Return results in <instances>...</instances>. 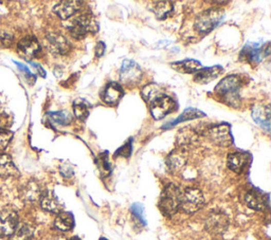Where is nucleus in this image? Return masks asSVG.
<instances>
[{
  "label": "nucleus",
  "instance_id": "nucleus-1",
  "mask_svg": "<svg viewBox=\"0 0 271 240\" xmlns=\"http://www.w3.org/2000/svg\"><path fill=\"white\" fill-rule=\"evenodd\" d=\"M243 81L238 75H228L223 78L215 87V92L223 97L228 105L238 107L240 105V90Z\"/></svg>",
  "mask_w": 271,
  "mask_h": 240
},
{
  "label": "nucleus",
  "instance_id": "nucleus-2",
  "mask_svg": "<svg viewBox=\"0 0 271 240\" xmlns=\"http://www.w3.org/2000/svg\"><path fill=\"white\" fill-rule=\"evenodd\" d=\"M67 28L72 37L76 39H83L88 33H97L99 25L93 15L81 14L80 12L76 17H72Z\"/></svg>",
  "mask_w": 271,
  "mask_h": 240
},
{
  "label": "nucleus",
  "instance_id": "nucleus-3",
  "mask_svg": "<svg viewBox=\"0 0 271 240\" xmlns=\"http://www.w3.org/2000/svg\"><path fill=\"white\" fill-rule=\"evenodd\" d=\"M182 191L173 183L168 184L161 193L159 200V209L167 217L174 216L180 209Z\"/></svg>",
  "mask_w": 271,
  "mask_h": 240
},
{
  "label": "nucleus",
  "instance_id": "nucleus-4",
  "mask_svg": "<svg viewBox=\"0 0 271 240\" xmlns=\"http://www.w3.org/2000/svg\"><path fill=\"white\" fill-rule=\"evenodd\" d=\"M225 13L219 8H211L196 17L194 28L198 33L208 34L218 27L224 19Z\"/></svg>",
  "mask_w": 271,
  "mask_h": 240
},
{
  "label": "nucleus",
  "instance_id": "nucleus-5",
  "mask_svg": "<svg viewBox=\"0 0 271 240\" xmlns=\"http://www.w3.org/2000/svg\"><path fill=\"white\" fill-rule=\"evenodd\" d=\"M205 204V197L202 191L195 187H188L182 192L180 209L187 214H194L200 211Z\"/></svg>",
  "mask_w": 271,
  "mask_h": 240
},
{
  "label": "nucleus",
  "instance_id": "nucleus-6",
  "mask_svg": "<svg viewBox=\"0 0 271 240\" xmlns=\"http://www.w3.org/2000/svg\"><path fill=\"white\" fill-rule=\"evenodd\" d=\"M270 55V43L261 46L257 43H247L240 53V59L252 65L260 64Z\"/></svg>",
  "mask_w": 271,
  "mask_h": 240
},
{
  "label": "nucleus",
  "instance_id": "nucleus-7",
  "mask_svg": "<svg viewBox=\"0 0 271 240\" xmlns=\"http://www.w3.org/2000/svg\"><path fill=\"white\" fill-rule=\"evenodd\" d=\"M208 139L215 145L227 147L233 144L231 126L229 124H216L206 130Z\"/></svg>",
  "mask_w": 271,
  "mask_h": 240
},
{
  "label": "nucleus",
  "instance_id": "nucleus-8",
  "mask_svg": "<svg viewBox=\"0 0 271 240\" xmlns=\"http://www.w3.org/2000/svg\"><path fill=\"white\" fill-rule=\"evenodd\" d=\"M119 75L122 84L134 86L141 82L143 77V72L140 66L136 62L132 59H124L120 68Z\"/></svg>",
  "mask_w": 271,
  "mask_h": 240
},
{
  "label": "nucleus",
  "instance_id": "nucleus-9",
  "mask_svg": "<svg viewBox=\"0 0 271 240\" xmlns=\"http://www.w3.org/2000/svg\"><path fill=\"white\" fill-rule=\"evenodd\" d=\"M178 105L174 98L165 94L150 104V111L155 119H161L169 113L174 112Z\"/></svg>",
  "mask_w": 271,
  "mask_h": 240
},
{
  "label": "nucleus",
  "instance_id": "nucleus-10",
  "mask_svg": "<svg viewBox=\"0 0 271 240\" xmlns=\"http://www.w3.org/2000/svg\"><path fill=\"white\" fill-rule=\"evenodd\" d=\"M230 225L229 217L223 212H212L206 220V230L213 235L224 234Z\"/></svg>",
  "mask_w": 271,
  "mask_h": 240
},
{
  "label": "nucleus",
  "instance_id": "nucleus-11",
  "mask_svg": "<svg viewBox=\"0 0 271 240\" xmlns=\"http://www.w3.org/2000/svg\"><path fill=\"white\" fill-rule=\"evenodd\" d=\"M46 45L50 52L58 55H66L70 52L71 45L62 34L50 32L46 35Z\"/></svg>",
  "mask_w": 271,
  "mask_h": 240
},
{
  "label": "nucleus",
  "instance_id": "nucleus-12",
  "mask_svg": "<svg viewBox=\"0 0 271 240\" xmlns=\"http://www.w3.org/2000/svg\"><path fill=\"white\" fill-rule=\"evenodd\" d=\"M18 226V215L13 209L0 212V237H10Z\"/></svg>",
  "mask_w": 271,
  "mask_h": 240
},
{
  "label": "nucleus",
  "instance_id": "nucleus-13",
  "mask_svg": "<svg viewBox=\"0 0 271 240\" xmlns=\"http://www.w3.org/2000/svg\"><path fill=\"white\" fill-rule=\"evenodd\" d=\"M84 3L78 0H65L57 4L53 8V12L56 13L61 19L66 21L75 17L83 9Z\"/></svg>",
  "mask_w": 271,
  "mask_h": 240
},
{
  "label": "nucleus",
  "instance_id": "nucleus-14",
  "mask_svg": "<svg viewBox=\"0 0 271 240\" xmlns=\"http://www.w3.org/2000/svg\"><path fill=\"white\" fill-rule=\"evenodd\" d=\"M124 96V90L122 86L117 82H110L105 85L101 92V98L107 105L115 106Z\"/></svg>",
  "mask_w": 271,
  "mask_h": 240
},
{
  "label": "nucleus",
  "instance_id": "nucleus-15",
  "mask_svg": "<svg viewBox=\"0 0 271 240\" xmlns=\"http://www.w3.org/2000/svg\"><path fill=\"white\" fill-rule=\"evenodd\" d=\"M245 201L248 207L256 211H266L269 208V197L258 190H251L247 192Z\"/></svg>",
  "mask_w": 271,
  "mask_h": 240
},
{
  "label": "nucleus",
  "instance_id": "nucleus-16",
  "mask_svg": "<svg viewBox=\"0 0 271 240\" xmlns=\"http://www.w3.org/2000/svg\"><path fill=\"white\" fill-rule=\"evenodd\" d=\"M20 53L26 58H33L36 57L42 51V47L39 41L33 36H27L20 41L17 45Z\"/></svg>",
  "mask_w": 271,
  "mask_h": 240
},
{
  "label": "nucleus",
  "instance_id": "nucleus-17",
  "mask_svg": "<svg viewBox=\"0 0 271 240\" xmlns=\"http://www.w3.org/2000/svg\"><path fill=\"white\" fill-rule=\"evenodd\" d=\"M40 201H41V207L49 213L60 214L61 212H63L64 205L57 197V195L51 191L43 192Z\"/></svg>",
  "mask_w": 271,
  "mask_h": 240
},
{
  "label": "nucleus",
  "instance_id": "nucleus-18",
  "mask_svg": "<svg viewBox=\"0 0 271 240\" xmlns=\"http://www.w3.org/2000/svg\"><path fill=\"white\" fill-rule=\"evenodd\" d=\"M251 115L254 121L261 126L266 131H270V118H271V111L269 106L265 105H256L252 107Z\"/></svg>",
  "mask_w": 271,
  "mask_h": 240
},
{
  "label": "nucleus",
  "instance_id": "nucleus-19",
  "mask_svg": "<svg viewBox=\"0 0 271 240\" xmlns=\"http://www.w3.org/2000/svg\"><path fill=\"white\" fill-rule=\"evenodd\" d=\"M222 72H223V67L220 65L202 68L201 70H198L195 73L194 81L200 84H209L215 78H218Z\"/></svg>",
  "mask_w": 271,
  "mask_h": 240
},
{
  "label": "nucleus",
  "instance_id": "nucleus-20",
  "mask_svg": "<svg viewBox=\"0 0 271 240\" xmlns=\"http://www.w3.org/2000/svg\"><path fill=\"white\" fill-rule=\"evenodd\" d=\"M249 161V157L245 152H232L228 155V167L233 170L234 173L241 174L242 171L246 168Z\"/></svg>",
  "mask_w": 271,
  "mask_h": 240
},
{
  "label": "nucleus",
  "instance_id": "nucleus-21",
  "mask_svg": "<svg viewBox=\"0 0 271 240\" xmlns=\"http://www.w3.org/2000/svg\"><path fill=\"white\" fill-rule=\"evenodd\" d=\"M43 191L40 184L35 181H29L22 190V198L26 202H36L39 201L42 197Z\"/></svg>",
  "mask_w": 271,
  "mask_h": 240
},
{
  "label": "nucleus",
  "instance_id": "nucleus-22",
  "mask_svg": "<svg viewBox=\"0 0 271 240\" xmlns=\"http://www.w3.org/2000/svg\"><path fill=\"white\" fill-rule=\"evenodd\" d=\"M171 67L174 70L179 73H196L198 70L202 69V64L196 59H184L180 62H175L171 64Z\"/></svg>",
  "mask_w": 271,
  "mask_h": 240
},
{
  "label": "nucleus",
  "instance_id": "nucleus-23",
  "mask_svg": "<svg viewBox=\"0 0 271 240\" xmlns=\"http://www.w3.org/2000/svg\"><path fill=\"white\" fill-rule=\"evenodd\" d=\"M157 19L166 21L174 13V4L172 2H154L151 6Z\"/></svg>",
  "mask_w": 271,
  "mask_h": 240
},
{
  "label": "nucleus",
  "instance_id": "nucleus-24",
  "mask_svg": "<svg viewBox=\"0 0 271 240\" xmlns=\"http://www.w3.org/2000/svg\"><path fill=\"white\" fill-rule=\"evenodd\" d=\"M18 175H20V171H18L11 157L2 153L0 155V177L9 178L17 177Z\"/></svg>",
  "mask_w": 271,
  "mask_h": 240
},
{
  "label": "nucleus",
  "instance_id": "nucleus-25",
  "mask_svg": "<svg viewBox=\"0 0 271 240\" xmlns=\"http://www.w3.org/2000/svg\"><path fill=\"white\" fill-rule=\"evenodd\" d=\"M167 164L169 169L173 171V173H176V171L183 169L187 164V158L184 151L178 149L172 151L167 159Z\"/></svg>",
  "mask_w": 271,
  "mask_h": 240
},
{
  "label": "nucleus",
  "instance_id": "nucleus-26",
  "mask_svg": "<svg viewBox=\"0 0 271 240\" xmlns=\"http://www.w3.org/2000/svg\"><path fill=\"white\" fill-rule=\"evenodd\" d=\"M166 92L165 90L162 89L160 86L156 83H151L149 85H147L146 87H144L141 90V95L143 97V99L146 101L149 104H152L154 101H156L157 98L161 97L162 95H165Z\"/></svg>",
  "mask_w": 271,
  "mask_h": 240
},
{
  "label": "nucleus",
  "instance_id": "nucleus-27",
  "mask_svg": "<svg viewBox=\"0 0 271 240\" xmlns=\"http://www.w3.org/2000/svg\"><path fill=\"white\" fill-rule=\"evenodd\" d=\"M54 227L59 231L69 232L75 228V217L71 213L61 212L54 220Z\"/></svg>",
  "mask_w": 271,
  "mask_h": 240
},
{
  "label": "nucleus",
  "instance_id": "nucleus-28",
  "mask_svg": "<svg viewBox=\"0 0 271 240\" xmlns=\"http://www.w3.org/2000/svg\"><path fill=\"white\" fill-rule=\"evenodd\" d=\"M205 115H206L205 112L190 107V108L186 109L177 118H175L173 122L169 123L168 125H165L162 128H172V127L176 126L177 124H180V123H183V122H187V121H191V119H195V118H198V117H203Z\"/></svg>",
  "mask_w": 271,
  "mask_h": 240
},
{
  "label": "nucleus",
  "instance_id": "nucleus-29",
  "mask_svg": "<svg viewBox=\"0 0 271 240\" xmlns=\"http://www.w3.org/2000/svg\"><path fill=\"white\" fill-rule=\"evenodd\" d=\"M197 141V132L191 127H186L177 134V144L179 146H189Z\"/></svg>",
  "mask_w": 271,
  "mask_h": 240
},
{
  "label": "nucleus",
  "instance_id": "nucleus-30",
  "mask_svg": "<svg viewBox=\"0 0 271 240\" xmlns=\"http://www.w3.org/2000/svg\"><path fill=\"white\" fill-rule=\"evenodd\" d=\"M72 108H74L75 115L80 121H86L88 115H89V109L90 105L88 103L83 99V98H77L74 102V105H72Z\"/></svg>",
  "mask_w": 271,
  "mask_h": 240
},
{
  "label": "nucleus",
  "instance_id": "nucleus-31",
  "mask_svg": "<svg viewBox=\"0 0 271 240\" xmlns=\"http://www.w3.org/2000/svg\"><path fill=\"white\" fill-rule=\"evenodd\" d=\"M34 234V230L29 225H18L13 234L10 236V240H31Z\"/></svg>",
  "mask_w": 271,
  "mask_h": 240
},
{
  "label": "nucleus",
  "instance_id": "nucleus-32",
  "mask_svg": "<svg viewBox=\"0 0 271 240\" xmlns=\"http://www.w3.org/2000/svg\"><path fill=\"white\" fill-rule=\"evenodd\" d=\"M48 115L53 123H56L57 125H60V126H67L72 121V116L70 112L66 110L49 112Z\"/></svg>",
  "mask_w": 271,
  "mask_h": 240
},
{
  "label": "nucleus",
  "instance_id": "nucleus-33",
  "mask_svg": "<svg viewBox=\"0 0 271 240\" xmlns=\"http://www.w3.org/2000/svg\"><path fill=\"white\" fill-rule=\"evenodd\" d=\"M96 162H97V165L99 166V168L101 170V174L103 177L111 175L112 164L110 162V158H108V152L107 151L101 153Z\"/></svg>",
  "mask_w": 271,
  "mask_h": 240
},
{
  "label": "nucleus",
  "instance_id": "nucleus-34",
  "mask_svg": "<svg viewBox=\"0 0 271 240\" xmlns=\"http://www.w3.org/2000/svg\"><path fill=\"white\" fill-rule=\"evenodd\" d=\"M132 214L133 217L136 219L137 222L141 226H147V219H146V215H144V207L141 203H135L133 204L132 207Z\"/></svg>",
  "mask_w": 271,
  "mask_h": 240
},
{
  "label": "nucleus",
  "instance_id": "nucleus-35",
  "mask_svg": "<svg viewBox=\"0 0 271 240\" xmlns=\"http://www.w3.org/2000/svg\"><path fill=\"white\" fill-rule=\"evenodd\" d=\"M133 152V139H129L126 141L120 148L117 149L115 152V157H123V158H129L131 157Z\"/></svg>",
  "mask_w": 271,
  "mask_h": 240
},
{
  "label": "nucleus",
  "instance_id": "nucleus-36",
  "mask_svg": "<svg viewBox=\"0 0 271 240\" xmlns=\"http://www.w3.org/2000/svg\"><path fill=\"white\" fill-rule=\"evenodd\" d=\"M13 138V132L0 128V150H4L10 144Z\"/></svg>",
  "mask_w": 271,
  "mask_h": 240
},
{
  "label": "nucleus",
  "instance_id": "nucleus-37",
  "mask_svg": "<svg viewBox=\"0 0 271 240\" xmlns=\"http://www.w3.org/2000/svg\"><path fill=\"white\" fill-rule=\"evenodd\" d=\"M13 43V35L8 32H0V47H10Z\"/></svg>",
  "mask_w": 271,
  "mask_h": 240
},
{
  "label": "nucleus",
  "instance_id": "nucleus-38",
  "mask_svg": "<svg viewBox=\"0 0 271 240\" xmlns=\"http://www.w3.org/2000/svg\"><path fill=\"white\" fill-rule=\"evenodd\" d=\"M14 63L16 64V66L18 67V69H20L21 71H23L28 77H31L32 78V81L33 82H35V79H36V77L32 74V72L30 71V69H29V68L26 66V65H24V64H22V63H18V62H15L14 61Z\"/></svg>",
  "mask_w": 271,
  "mask_h": 240
},
{
  "label": "nucleus",
  "instance_id": "nucleus-39",
  "mask_svg": "<svg viewBox=\"0 0 271 240\" xmlns=\"http://www.w3.org/2000/svg\"><path fill=\"white\" fill-rule=\"evenodd\" d=\"M105 50H106V46L103 42H99L96 46V49H95V53L97 55V57H102L105 53Z\"/></svg>",
  "mask_w": 271,
  "mask_h": 240
},
{
  "label": "nucleus",
  "instance_id": "nucleus-40",
  "mask_svg": "<svg viewBox=\"0 0 271 240\" xmlns=\"http://www.w3.org/2000/svg\"><path fill=\"white\" fill-rule=\"evenodd\" d=\"M31 65H32L34 68H35L36 70L39 71V73H40V75H41V76H43V77H46V71L43 69V67H42L41 65H39V64H35V63H31Z\"/></svg>",
  "mask_w": 271,
  "mask_h": 240
},
{
  "label": "nucleus",
  "instance_id": "nucleus-41",
  "mask_svg": "<svg viewBox=\"0 0 271 240\" xmlns=\"http://www.w3.org/2000/svg\"><path fill=\"white\" fill-rule=\"evenodd\" d=\"M70 240H81L79 237H77V236H75V237H72Z\"/></svg>",
  "mask_w": 271,
  "mask_h": 240
},
{
  "label": "nucleus",
  "instance_id": "nucleus-42",
  "mask_svg": "<svg viewBox=\"0 0 271 240\" xmlns=\"http://www.w3.org/2000/svg\"><path fill=\"white\" fill-rule=\"evenodd\" d=\"M100 240H108V239H106V238H104V237H101Z\"/></svg>",
  "mask_w": 271,
  "mask_h": 240
}]
</instances>
